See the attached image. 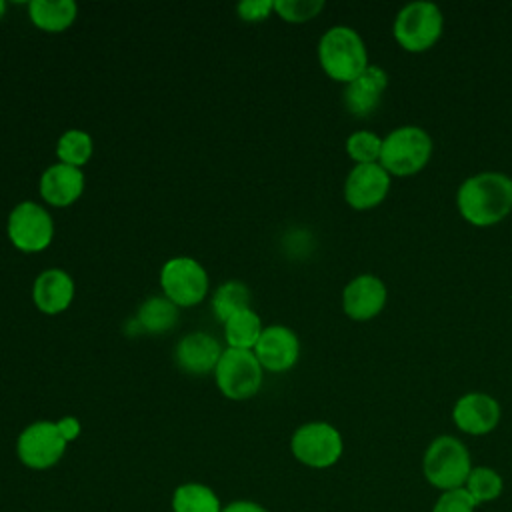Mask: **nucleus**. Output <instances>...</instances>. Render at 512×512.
<instances>
[{
    "mask_svg": "<svg viewBox=\"0 0 512 512\" xmlns=\"http://www.w3.org/2000/svg\"><path fill=\"white\" fill-rule=\"evenodd\" d=\"M456 208L468 224L478 228L502 222L512 212V178L496 170L468 176L458 186Z\"/></svg>",
    "mask_w": 512,
    "mask_h": 512,
    "instance_id": "f257e3e1",
    "label": "nucleus"
},
{
    "mask_svg": "<svg viewBox=\"0 0 512 512\" xmlns=\"http://www.w3.org/2000/svg\"><path fill=\"white\" fill-rule=\"evenodd\" d=\"M318 62L332 80L348 84L368 68V50L354 28L336 24L318 40Z\"/></svg>",
    "mask_w": 512,
    "mask_h": 512,
    "instance_id": "f03ea898",
    "label": "nucleus"
},
{
    "mask_svg": "<svg viewBox=\"0 0 512 512\" xmlns=\"http://www.w3.org/2000/svg\"><path fill=\"white\" fill-rule=\"evenodd\" d=\"M432 150V136L424 128L404 124L382 138L380 164L390 176H412L428 164Z\"/></svg>",
    "mask_w": 512,
    "mask_h": 512,
    "instance_id": "7ed1b4c3",
    "label": "nucleus"
},
{
    "mask_svg": "<svg viewBox=\"0 0 512 512\" xmlns=\"http://www.w3.org/2000/svg\"><path fill=\"white\" fill-rule=\"evenodd\" d=\"M422 470L428 484L440 492L462 488L472 470L470 452L456 436L442 434L428 444L422 458Z\"/></svg>",
    "mask_w": 512,
    "mask_h": 512,
    "instance_id": "20e7f679",
    "label": "nucleus"
},
{
    "mask_svg": "<svg viewBox=\"0 0 512 512\" xmlns=\"http://www.w3.org/2000/svg\"><path fill=\"white\" fill-rule=\"evenodd\" d=\"M444 30L440 8L426 0L404 4L392 24L394 40L408 52H424L432 48Z\"/></svg>",
    "mask_w": 512,
    "mask_h": 512,
    "instance_id": "39448f33",
    "label": "nucleus"
},
{
    "mask_svg": "<svg viewBox=\"0 0 512 512\" xmlns=\"http://www.w3.org/2000/svg\"><path fill=\"white\" fill-rule=\"evenodd\" d=\"M264 378V368L260 366L254 350L226 348L214 368V380L218 390L230 400L252 398Z\"/></svg>",
    "mask_w": 512,
    "mask_h": 512,
    "instance_id": "423d86ee",
    "label": "nucleus"
},
{
    "mask_svg": "<svg viewBox=\"0 0 512 512\" xmlns=\"http://www.w3.org/2000/svg\"><path fill=\"white\" fill-rule=\"evenodd\" d=\"M292 456L308 468H330L342 452L344 440L336 426L328 422H306L298 426L290 438Z\"/></svg>",
    "mask_w": 512,
    "mask_h": 512,
    "instance_id": "0eeeda50",
    "label": "nucleus"
},
{
    "mask_svg": "<svg viewBox=\"0 0 512 512\" xmlns=\"http://www.w3.org/2000/svg\"><path fill=\"white\" fill-rule=\"evenodd\" d=\"M164 296L178 308H192L208 294V274L204 266L190 256H174L160 270Z\"/></svg>",
    "mask_w": 512,
    "mask_h": 512,
    "instance_id": "6e6552de",
    "label": "nucleus"
},
{
    "mask_svg": "<svg viewBox=\"0 0 512 512\" xmlns=\"http://www.w3.org/2000/svg\"><path fill=\"white\" fill-rule=\"evenodd\" d=\"M8 240L20 252H42L54 238V220L50 212L34 200L18 202L8 214Z\"/></svg>",
    "mask_w": 512,
    "mask_h": 512,
    "instance_id": "1a4fd4ad",
    "label": "nucleus"
},
{
    "mask_svg": "<svg viewBox=\"0 0 512 512\" xmlns=\"http://www.w3.org/2000/svg\"><path fill=\"white\" fill-rule=\"evenodd\" d=\"M68 442L62 438L56 422L38 420L28 424L16 440L18 460L32 470H48L60 462Z\"/></svg>",
    "mask_w": 512,
    "mask_h": 512,
    "instance_id": "9d476101",
    "label": "nucleus"
},
{
    "mask_svg": "<svg viewBox=\"0 0 512 512\" xmlns=\"http://www.w3.org/2000/svg\"><path fill=\"white\" fill-rule=\"evenodd\" d=\"M390 182L392 176L380 162L354 164L344 180V200L354 210H370L388 196Z\"/></svg>",
    "mask_w": 512,
    "mask_h": 512,
    "instance_id": "9b49d317",
    "label": "nucleus"
},
{
    "mask_svg": "<svg viewBox=\"0 0 512 512\" xmlns=\"http://www.w3.org/2000/svg\"><path fill=\"white\" fill-rule=\"evenodd\" d=\"M386 300L388 290L384 280L370 272L354 276L342 290L344 314L358 322L376 318L384 310Z\"/></svg>",
    "mask_w": 512,
    "mask_h": 512,
    "instance_id": "f8f14e48",
    "label": "nucleus"
},
{
    "mask_svg": "<svg viewBox=\"0 0 512 512\" xmlns=\"http://www.w3.org/2000/svg\"><path fill=\"white\" fill-rule=\"evenodd\" d=\"M260 366L268 372H288L300 358L298 334L282 324L266 326L254 346Z\"/></svg>",
    "mask_w": 512,
    "mask_h": 512,
    "instance_id": "ddd939ff",
    "label": "nucleus"
},
{
    "mask_svg": "<svg viewBox=\"0 0 512 512\" xmlns=\"http://www.w3.org/2000/svg\"><path fill=\"white\" fill-rule=\"evenodd\" d=\"M452 420L458 430L472 436H482L498 426L500 404L486 392H468L454 402Z\"/></svg>",
    "mask_w": 512,
    "mask_h": 512,
    "instance_id": "4468645a",
    "label": "nucleus"
},
{
    "mask_svg": "<svg viewBox=\"0 0 512 512\" xmlns=\"http://www.w3.org/2000/svg\"><path fill=\"white\" fill-rule=\"evenodd\" d=\"M386 86H388L386 70L376 64H368V68L362 74H358L352 82H348L344 88L346 110L356 118L370 116L378 108Z\"/></svg>",
    "mask_w": 512,
    "mask_h": 512,
    "instance_id": "2eb2a0df",
    "label": "nucleus"
},
{
    "mask_svg": "<svg viewBox=\"0 0 512 512\" xmlns=\"http://www.w3.org/2000/svg\"><path fill=\"white\" fill-rule=\"evenodd\" d=\"M220 342L208 332H190L178 340L174 348V360L180 370L200 376L214 372L220 356H222Z\"/></svg>",
    "mask_w": 512,
    "mask_h": 512,
    "instance_id": "dca6fc26",
    "label": "nucleus"
},
{
    "mask_svg": "<svg viewBox=\"0 0 512 512\" xmlns=\"http://www.w3.org/2000/svg\"><path fill=\"white\" fill-rule=\"evenodd\" d=\"M74 280L62 268L42 270L32 284L34 306L44 314H60L74 300Z\"/></svg>",
    "mask_w": 512,
    "mask_h": 512,
    "instance_id": "f3484780",
    "label": "nucleus"
},
{
    "mask_svg": "<svg viewBox=\"0 0 512 512\" xmlns=\"http://www.w3.org/2000/svg\"><path fill=\"white\" fill-rule=\"evenodd\" d=\"M84 192V174L76 166L56 162L40 176V196L46 204L64 208L74 204Z\"/></svg>",
    "mask_w": 512,
    "mask_h": 512,
    "instance_id": "a211bd4d",
    "label": "nucleus"
},
{
    "mask_svg": "<svg viewBox=\"0 0 512 512\" xmlns=\"http://www.w3.org/2000/svg\"><path fill=\"white\" fill-rule=\"evenodd\" d=\"M78 6L72 0H32L28 16L44 32H62L76 20Z\"/></svg>",
    "mask_w": 512,
    "mask_h": 512,
    "instance_id": "6ab92c4d",
    "label": "nucleus"
},
{
    "mask_svg": "<svg viewBox=\"0 0 512 512\" xmlns=\"http://www.w3.org/2000/svg\"><path fill=\"white\" fill-rule=\"evenodd\" d=\"M134 320L142 332L164 334L176 326L178 306L166 296H150L140 304Z\"/></svg>",
    "mask_w": 512,
    "mask_h": 512,
    "instance_id": "aec40b11",
    "label": "nucleus"
},
{
    "mask_svg": "<svg viewBox=\"0 0 512 512\" xmlns=\"http://www.w3.org/2000/svg\"><path fill=\"white\" fill-rule=\"evenodd\" d=\"M262 330H264V326H262L260 316L252 308H246V310L232 314L224 322V340H226L228 348L254 350Z\"/></svg>",
    "mask_w": 512,
    "mask_h": 512,
    "instance_id": "412c9836",
    "label": "nucleus"
},
{
    "mask_svg": "<svg viewBox=\"0 0 512 512\" xmlns=\"http://www.w3.org/2000/svg\"><path fill=\"white\" fill-rule=\"evenodd\" d=\"M172 512H222V504L210 486L184 482L172 494Z\"/></svg>",
    "mask_w": 512,
    "mask_h": 512,
    "instance_id": "4be33fe9",
    "label": "nucleus"
},
{
    "mask_svg": "<svg viewBox=\"0 0 512 512\" xmlns=\"http://www.w3.org/2000/svg\"><path fill=\"white\" fill-rule=\"evenodd\" d=\"M94 152V142L92 136L80 128H70L60 134L56 142V156L62 164L82 168L88 164Z\"/></svg>",
    "mask_w": 512,
    "mask_h": 512,
    "instance_id": "5701e85b",
    "label": "nucleus"
},
{
    "mask_svg": "<svg viewBox=\"0 0 512 512\" xmlns=\"http://www.w3.org/2000/svg\"><path fill=\"white\" fill-rule=\"evenodd\" d=\"M250 300H252V294L244 282L228 280L216 288L212 296V312L224 324L232 314L250 308Z\"/></svg>",
    "mask_w": 512,
    "mask_h": 512,
    "instance_id": "b1692460",
    "label": "nucleus"
},
{
    "mask_svg": "<svg viewBox=\"0 0 512 512\" xmlns=\"http://www.w3.org/2000/svg\"><path fill=\"white\" fill-rule=\"evenodd\" d=\"M464 488L470 492V496L476 500V504H484L490 500H496L504 490L502 476L490 468V466H472Z\"/></svg>",
    "mask_w": 512,
    "mask_h": 512,
    "instance_id": "393cba45",
    "label": "nucleus"
},
{
    "mask_svg": "<svg viewBox=\"0 0 512 512\" xmlns=\"http://www.w3.org/2000/svg\"><path fill=\"white\" fill-rule=\"evenodd\" d=\"M346 154L354 164H372L380 162L382 138L372 130H356L346 138Z\"/></svg>",
    "mask_w": 512,
    "mask_h": 512,
    "instance_id": "a878e982",
    "label": "nucleus"
},
{
    "mask_svg": "<svg viewBox=\"0 0 512 512\" xmlns=\"http://www.w3.org/2000/svg\"><path fill=\"white\" fill-rule=\"evenodd\" d=\"M324 8L322 0H274V12L286 22H306Z\"/></svg>",
    "mask_w": 512,
    "mask_h": 512,
    "instance_id": "bb28decb",
    "label": "nucleus"
},
{
    "mask_svg": "<svg viewBox=\"0 0 512 512\" xmlns=\"http://www.w3.org/2000/svg\"><path fill=\"white\" fill-rule=\"evenodd\" d=\"M476 500L470 496V492L462 488H452L444 490L436 504L432 506V512H474L476 510Z\"/></svg>",
    "mask_w": 512,
    "mask_h": 512,
    "instance_id": "cd10ccee",
    "label": "nucleus"
},
{
    "mask_svg": "<svg viewBox=\"0 0 512 512\" xmlns=\"http://www.w3.org/2000/svg\"><path fill=\"white\" fill-rule=\"evenodd\" d=\"M236 12L244 22H260L274 12V0H242Z\"/></svg>",
    "mask_w": 512,
    "mask_h": 512,
    "instance_id": "c85d7f7f",
    "label": "nucleus"
},
{
    "mask_svg": "<svg viewBox=\"0 0 512 512\" xmlns=\"http://www.w3.org/2000/svg\"><path fill=\"white\" fill-rule=\"evenodd\" d=\"M56 426H58V430H60V434L66 442H74L82 432L80 420L76 416H64V418L56 420Z\"/></svg>",
    "mask_w": 512,
    "mask_h": 512,
    "instance_id": "c756f323",
    "label": "nucleus"
},
{
    "mask_svg": "<svg viewBox=\"0 0 512 512\" xmlns=\"http://www.w3.org/2000/svg\"><path fill=\"white\" fill-rule=\"evenodd\" d=\"M222 512H268L264 506L252 500H234L222 508Z\"/></svg>",
    "mask_w": 512,
    "mask_h": 512,
    "instance_id": "7c9ffc66",
    "label": "nucleus"
},
{
    "mask_svg": "<svg viewBox=\"0 0 512 512\" xmlns=\"http://www.w3.org/2000/svg\"><path fill=\"white\" fill-rule=\"evenodd\" d=\"M4 12H6V2H4V0H0V18L4 16Z\"/></svg>",
    "mask_w": 512,
    "mask_h": 512,
    "instance_id": "2f4dec72",
    "label": "nucleus"
}]
</instances>
